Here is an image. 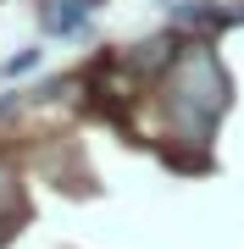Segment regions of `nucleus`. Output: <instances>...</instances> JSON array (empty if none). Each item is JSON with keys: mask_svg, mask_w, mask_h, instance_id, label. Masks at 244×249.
Wrapping results in <instances>:
<instances>
[{"mask_svg": "<svg viewBox=\"0 0 244 249\" xmlns=\"http://www.w3.org/2000/svg\"><path fill=\"white\" fill-rule=\"evenodd\" d=\"M167 116H172V133L206 144L217 116L227 111V72L211 50H183L167 72Z\"/></svg>", "mask_w": 244, "mask_h": 249, "instance_id": "obj_1", "label": "nucleus"}, {"mask_svg": "<svg viewBox=\"0 0 244 249\" xmlns=\"http://www.w3.org/2000/svg\"><path fill=\"white\" fill-rule=\"evenodd\" d=\"M89 0H45L39 6V22H45V34H61V39H73L83 22H89Z\"/></svg>", "mask_w": 244, "mask_h": 249, "instance_id": "obj_2", "label": "nucleus"}, {"mask_svg": "<svg viewBox=\"0 0 244 249\" xmlns=\"http://www.w3.org/2000/svg\"><path fill=\"white\" fill-rule=\"evenodd\" d=\"M34 67H39V50H22V55H11V61H6L11 78H17V72H34Z\"/></svg>", "mask_w": 244, "mask_h": 249, "instance_id": "obj_3", "label": "nucleus"}]
</instances>
